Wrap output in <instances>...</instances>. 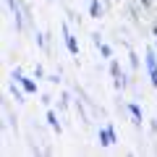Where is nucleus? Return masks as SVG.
Instances as JSON below:
<instances>
[{
  "label": "nucleus",
  "mask_w": 157,
  "mask_h": 157,
  "mask_svg": "<svg viewBox=\"0 0 157 157\" xmlns=\"http://www.w3.org/2000/svg\"><path fill=\"white\" fill-rule=\"evenodd\" d=\"M66 39H68V50H71V52H78V45H76V39H73V37H68V34H66Z\"/></svg>",
  "instance_id": "nucleus-2"
},
{
  "label": "nucleus",
  "mask_w": 157,
  "mask_h": 157,
  "mask_svg": "<svg viewBox=\"0 0 157 157\" xmlns=\"http://www.w3.org/2000/svg\"><path fill=\"white\" fill-rule=\"evenodd\" d=\"M47 121H50V126H58V118H55V113H47Z\"/></svg>",
  "instance_id": "nucleus-4"
},
{
  "label": "nucleus",
  "mask_w": 157,
  "mask_h": 157,
  "mask_svg": "<svg viewBox=\"0 0 157 157\" xmlns=\"http://www.w3.org/2000/svg\"><path fill=\"white\" fill-rule=\"evenodd\" d=\"M100 11H102L100 3H97V0H92V16H100Z\"/></svg>",
  "instance_id": "nucleus-3"
},
{
  "label": "nucleus",
  "mask_w": 157,
  "mask_h": 157,
  "mask_svg": "<svg viewBox=\"0 0 157 157\" xmlns=\"http://www.w3.org/2000/svg\"><path fill=\"white\" fill-rule=\"evenodd\" d=\"M100 139H102V144H105V147H110V144H113V131H110V128H107V131H102V134H100Z\"/></svg>",
  "instance_id": "nucleus-1"
}]
</instances>
